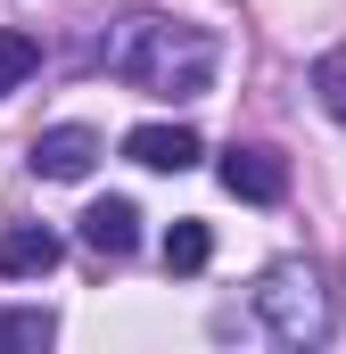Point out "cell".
<instances>
[{
    "label": "cell",
    "mask_w": 346,
    "mask_h": 354,
    "mask_svg": "<svg viewBox=\"0 0 346 354\" xmlns=\"http://www.w3.org/2000/svg\"><path fill=\"white\" fill-rule=\"evenodd\" d=\"M99 66L116 83L149 91V99H206L215 91V66H223V41L190 17H124L99 50Z\"/></svg>",
    "instance_id": "obj_1"
},
{
    "label": "cell",
    "mask_w": 346,
    "mask_h": 354,
    "mask_svg": "<svg viewBox=\"0 0 346 354\" xmlns=\"http://www.w3.org/2000/svg\"><path fill=\"white\" fill-rule=\"evenodd\" d=\"M256 322L280 338V346H322L338 313H330V288H322L313 264H272L256 280Z\"/></svg>",
    "instance_id": "obj_2"
},
{
    "label": "cell",
    "mask_w": 346,
    "mask_h": 354,
    "mask_svg": "<svg viewBox=\"0 0 346 354\" xmlns=\"http://www.w3.org/2000/svg\"><path fill=\"white\" fill-rule=\"evenodd\" d=\"M25 165L42 181H83L91 165H99V132H91V124H50V132H33Z\"/></svg>",
    "instance_id": "obj_3"
},
{
    "label": "cell",
    "mask_w": 346,
    "mask_h": 354,
    "mask_svg": "<svg viewBox=\"0 0 346 354\" xmlns=\"http://www.w3.org/2000/svg\"><path fill=\"white\" fill-rule=\"evenodd\" d=\"M215 174H223L231 198H248V206H280V198H289V157H280V149H231Z\"/></svg>",
    "instance_id": "obj_4"
},
{
    "label": "cell",
    "mask_w": 346,
    "mask_h": 354,
    "mask_svg": "<svg viewBox=\"0 0 346 354\" xmlns=\"http://www.w3.org/2000/svg\"><path fill=\"white\" fill-rule=\"evenodd\" d=\"M124 157H132V165H149V174H190L206 149H198V132H190V124H132V132H124Z\"/></svg>",
    "instance_id": "obj_5"
},
{
    "label": "cell",
    "mask_w": 346,
    "mask_h": 354,
    "mask_svg": "<svg viewBox=\"0 0 346 354\" xmlns=\"http://www.w3.org/2000/svg\"><path fill=\"white\" fill-rule=\"evenodd\" d=\"M58 231L50 223H8L0 231V280H42V272H58Z\"/></svg>",
    "instance_id": "obj_6"
},
{
    "label": "cell",
    "mask_w": 346,
    "mask_h": 354,
    "mask_svg": "<svg viewBox=\"0 0 346 354\" xmlns=\"http://www.w3.org/2000/svg\"><path fill=\"white\" fill-rule=\"evenodd\" d=\"M83 248L91 256H132V248H140V206H132V198L83 206Z\"/></svg>",
    "instance_id": "obj_7"
},
{
    "label": "cell",
    "mask_w": 346,
    "mask_h": 354,
    "mask_svg": "<svg viewBox=\"0 0 346 354\" xmlns=\"http://www.w3.org/2000/svg\"><path fill=\"white\" fill-rule=\"evenodd\" d=\"M33 75H42V41H33L25 25H0V99L25 91Z\"/></svg>",
    "instance_id": "obj_8"
},
{
    "label": "cell",
    "mask_w": 346,
    "mask_h": 354,
    "mask_svg": "<svg viewBox=\"0 0 346 354\" xmlns=\"http://www.w3.org/2000/svg\"><path fill=\"white\" fill-rule=\"evenodd\" d=\"M206 256H215V231H206L198 214H181L165 231V272H206Z\"/></svg>",
    "instance_id": "obj_9"
},
{
    "label": "cell",
    "mask_w": 346,
    "mask_h": 354,
    "mask_svg": "<svg viewBox=\"0 0 346 354\" xmlns=\"http://www.w3.org/2000/svg\"><path fill=\"white\" fill-rule=\"evenodd\" d=\"M58 338V322L42 313V305H25V313H0V346H50Z\"/></svg>",
    "instance_id": "obj_10"
},
{
    "label": "cell",
    "mask_w": 346,
    "mask_h": 354,
    "mask_svg": "<svg viewBox=\"0 0 346 354\" xmlns=\"http://www.w3.org/2000/svg\"><path fill=\"white\" fill-rule=\"evenodd\" d=\"M313 91H322V107L346 124V50H322L313 58Z\"/></svg>",
    "instance_id": "obj_11"
}]
</instances>
